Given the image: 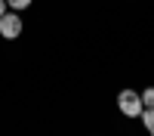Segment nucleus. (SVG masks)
<instances>
[{"mask_svg":"<svg viewBox=\"0 0 154 136\" xmlns=\"http://www.w3.org/2000/svg\"><path fill=\"white\" fill-rule=\"evenodd\" d=\"M117 108L123 111L126 118H142V111H145V105H142V96H139L136 90H123V93L117 96Z\"/></svg>","mask_w":154,"mask_h":136,"instance_id":"nucleus-1","label":"nucleus"},{"mask_svg":"<svg viewBox=\"0 0 154 136\" xmlns=\"http://www.w3.org/2000/svg\"><path fill=\"white\" fill-rule=\"evenodd\" d=\"M0 34H3L6 40H16L22 34V19L16 12H3V16H0Z\"/></svg>","mask_w":154,"mask_h":136,"instance_id":"nucleus-2","label":"nucleus"},{"mask_svg":"<svg viewBox=\"0 0 154 136\" xmlns=\"http://www.w3.org/2000/svg\"><path fill=\"white\" fill-rule=\"evenodd\" d=\"M142 121H145V127H148L151 136H154V108H145V111H142Z\"/></svg>","mask_w":154,"mask_h":136,"instance_id":"nucleus-3","label":"nucleus"},{"mask_svg":"<svg viewBox=\"0 0 154 136\" xmlns=\"http://www.w3.org/2000/svg\"><path fill=\"white\" fill-rule=\"evenodd\" d=\"M142 105H145V108H154V87L142 93Z\"/></svg>","mask_w":154,"mask_h":136,"instance_id":"nucleus-4","label":"nucleus"},{"mask_svg":"<svg viewBox=\"0 0 154 136\" xmlns=\"http://www.w3.org/2000/svg\"><path fill=\"white\" fill-rule=\"evenodd\" d=\"M6 6H12V9H28L31 0H6Z\"/></svg>","mask_w":154,"mask_h":136,"instance_id":"nucleus-5","label":"nucleus"},{"mask_svg":"<svg viewBox=\"0 0 154 136\" xmlns=\"http://www.w3.org/2000/svg\"><path fill=\"white\" fill-rule=\"evenodd\" d=\"M3 12H6V0H0V16H3Z\"/></svg>","mask_w":154,"mask_h":136,"instance_id":"nucleus-6","label":"nucleus"}]
</instances>
